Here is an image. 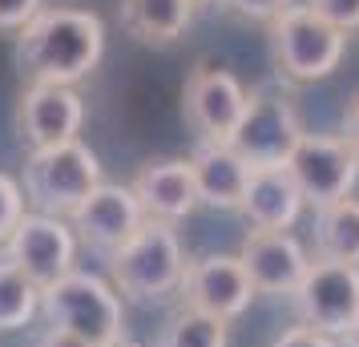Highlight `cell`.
Here are the masks:
<instances>
[{
	"mask_svg": "<svg viewBox=\"0 0 359 347\" xmlns=\"http://www.w3.org/2000/svg\"><path fill=\"white\" fill-rule=\"evenodd\" d=\"M85 121V101L73 85H29L20 93L17 125L33 149H53L77 142Z\"/></svg>",
	"mask_w": 359,
	"mask_h": 347,
	"instance_id": "4fadbf2b",
	"label": "cell"
},
{
	"mask_svg": "<svg viewBox=\"0 0 359 347\" xmlns=\"http://www.w3.org/2000/svg\"><path fill=\"white\" fill-rule=\"evenodd\" d=\"M20 218H25V194H20V186L8 174H0V243L13 238Z\"/></svg>",
	"mask_w": 359,
	"mask_h": 347,
	"instance_id": "7402d4cb",
	"label": "cell"
},
{
	"mask_svg": "<svg viewBox=\"0 0 359 347\" xmlns=\"http://www.w3.org/2000/svg\"><path fill=\"white\" fill-rule=\"evenodd\" d=\"M36 347H89L85 339H77L73 331H61V327H49L41 339H36Z\"/></svg>",
	"mask_w": 359,
	"mask_h": 347,
	"instance_id": "83f0119b",
	"label": "cell"
},
{
	"mask_svg": "<svg viewBox=\"0 0 359 347\" xmlns=\"http://www.w3.org/2000/svg\"><path fill=\"white\" fill-rule=\"evenodd\" d=\"M109 279H114L117 295L142 299V303L165 299L170 291H182L186 254H182V243L174 234V226L146 218V226L109 259Z\"/></svg>",
	"mask_w": 359,
	"mask_h": 347,
	"instance_id": "3957f363",
	"label": "cell"
},
{
	"mask_svg": "<svg viewBox=\"0 0 359 347\" xmlns=\"http://www.w3.org/2000/svg\"><path fill=\"white\" fill-rule=\"evenodd\" d=\"M315 259L359 266V198H339L315 215Z\"/></svg>",
	"mask_w": 359,
	"mask_h": 347,
	"instance_id": "d6986e66",
	"label": "cell"
},
{
	"mask_svg": "<svg viewBox=\"0 0 359 347\" xmlns=\"http://www.w3.org/2000/svg\"><path fill=\"white\" fill-rule=\"evenodd\" d=\"M339 137L351 146V154L359 158V97L347 105V117H343V133H339Z\"/></svg>",
	"mask_w": 359,
	"mask_h": 347,
	"instance_id": "4316f807",
	"label": "cell"
},
{
	"mask_svg": "<svg viewBox=\"0 0 359 347\" xmlns=\"http://www.w3.org/2000/svg\"><path fill=\"white\" fill-rule=\"evenodd\" d=\"M41 13V0H0V33H20Z\"/></svg>",
	"mask_w": 359,
	"mask_h": 347,
	"instance_id": "d4e9b609",
	"label": "cell"
},
{
	"mask_svg": "<svg viewBox=\"0 0 359 347\" xmlns=\"http://www.w3.org/2000/svg\"><path fill=\"white\" fill-rule=\"evenodd\" d=\"M255 295L259 291L238 254H206L186 266V279H182V303L190 311H202L222 323L238 319L255 303Z\"/></svg>",
	"mask_w": 359,
	"mask_h": 347,
	"instance_id": "8fae6325",
	"label": "cell"
},
{
	"mask_svg": "<svg viewBox=\"0 0 359 347\" xmlns=\"http://www.w3.org/2000/svg\"><path fill=\"white\" fill-rule=\"evenodd\" d=\"M105 53V25L89 8H41L17 36V69L29 85H77Z\"/></svg>",
	"mask_w": 359,
	"mask_h": 347,
	"instance_id": "6da1fadb",
	"label": "cell"
},
{
	"mask_svg": "<svg viewBox=\"0 0 359 347\" xmlns=\"http://www.w3.org/2000/svg\"><path fill=\"white\" fill-rule=\"evenodd\" d=\"M271 49H275V65L283 81L307 85L331 77L343 61L347 49V33L315 17L307 4H294L271 25Z\"/></svg>",
	"mask_w": 359,
	"mask_h": 347,
	"instance_id": "5b68a950",
	"label": "cell"
},
{
	"mask_svg": "<svg viewBox=\"0 0 359 347\" xmlns=\"http://www.w3.org/2000/svg\"><path fill=\"white\" fill-rule=\"evenodd\" d=\"M291 299L307 327L323 335H347L359 315V266L315 259Z\"/></svg>",
	"mask_w": 359,
	"mask_h": 347,
	"instance_id": "52a82bcc",
	"label": "cell"
},
{
	"mask_svg": "<svg viewBox=\"0 0 359 347\" xmlns=\"http://www.w3.org/2000/svg\"><path fill=\"white\" fill-rule=\"evenodd\" d=\"M303 206L307 202H303L287 165H266V170L250 174L243 215L250 218L255 231H291L299 222V215H303Z\"/></svg>",
	"mask_w": 359,
	"mask_h": 347,
	"instance_id": "e0dca14e",
	"label": "cell"
},
{
	"mask_svg": "<svg viewBox=\"0 0 359 347\" xmlns=\"http://www.w3.org/2000/svg\"><path fill=\"white\" fill-rule=\"evenodd\" d=\"M230 4L243 20H259V25H275L287 8H294V0H222Z\"/></svg>",
	"mask_w": 359,
	"mask_h": 347,
	"instance_id": "cb8c5ba5",
	"label": "cell"
},
{
	"mask_svg": "<svg viewBox=\"0 0 359 347\" xmlns=\"http://www.w3.org/2000/svg\"><path fill=\"white\" fill-rule=\"evenodd\" d=\"M41 311L49 327L73 331L89 347H109L121 339L126 315H121V295L114 287L89 271H69L49 291H41Z\"/></svg>",
	"mask_w": 359,
	"mask_h": 347,
	"instance_id": "7a4b0ae2",
	"label": "cell"
},
{
	"mask_svg": "<svg viewBox=\"0 0 359 347\" xmlns=\"http://www.w3.org/2000/svg\"><path fill=\"white\" fill-rule=\"evenodd\" d=\"M246 101H250V93L243 89V81L226 69L206 65V61L190 69L186 89H182L186 121L198 130L202 142H230L246 114Z\"/></svg>",
	"mask_w": 359,
	"mask_h": 347,
	"instance_id": "ba28073f",
	"label": "cell"
},
{
	"mask_svg": "<svg viewBox=\"0 0 359 347\" xmlns=\"http://www.w3.org/2000/svg\"><path fill=\"white\" fill-rule=\"evenodd\" d=\"M307 8L343 33H359V0H307Z\"/></svg>",
	"mask_w": 359,
	"mask_h": 347,
	"instance_id": "603a6c76",
	"label": "cell"
},
{
	"mask_svg": "<svg viewBox=\"0 0 359 347\" xmlns=\"http://www.w3.org/2000/svg\"><path fill=\"white\" fill-rule=\"evenodd\" d=\"M299 142H303V125L294 117L291 101L275 97V93H250L243 121L230 137V146L250 162V170L287 165Z\"/></svg>",
	"mask_w": 359,
	"mask_h": 347,
	"instance_id": "9c48e42d",
	"label": "cell"
},
{
	"mask_svg": "<svg viewBox=\"0 0 359 347\" xmlns=\"http://www.w3.org/2000/svg\"><path fill=\"white\" fill-rule=\"evenodd\" d=\"M190 170L198 182V198L214 210H243L246 186H250V162L230 142H198L190 154Z\"/></svg>",
	"mask_w": 359,
	"mask_h": 347,
	"instance_id": "2e32d148",
	"label": "cell"
},
{
	"mask_svg": "<svg viewBox=\"0 0 359 347\" xmlns=\"http://www.w3.org/2000/svg\"><path fill=\"white\" fill-rule=\"evenodd\" d=\"M238 259L259 295H294L311 266L307 250L287 231H250Z\"/></svg>",
	"mask_w": 359,
	"mask_h": 347,
	"instance_id": "5bb4252c",
	"label": "cell"
},
{
	"mask_svg": "<svg viewBox=\"0 0 359 347\" xmlns=\"http://www.w3.org/2000/svg\"><path fill=\"white\" fill-rule=\"evenodd\" d=\"M101 186V162L85 142H65L53 149H33L25 162V198L36 215L73 218L93 190Z\"/></svg>",
	"mask_w": 359,
	"mask_h": 347,
	"instance_id": "277c9868",
	"label": "cell"
},
{
	"mask_svg": "<svg viewBox=\"0 0 359 347\" xmlns=\"http://www.w3.org/2000/svg\"><path fill=\"white\" fill-rule=\"evenodd\" d=\"M69 222H73V234L81 238L85 247H93V250H101V254L114 259L117 250L146 226V210H142V202L133 198L130 186L101 182L97 190L77 206V215L69 218Z\"/></svg>",
	"mask_w": 359,
	"mask_h": 347,
	"instance_id": "7c38bea8",
	"label": "cell"
},
{
	"mask_svg": "<svg viewBox=\"0 0 359 347\" xmlns=\"http://www.w3.org/2000/svg\"><path fill=\"white\" fill-rule=\"evenodd\" d=\"M36 311H41V287L8 259H0V331L25 327Z\"/></svg>",
	"mask_w": 359,
	"mask_h": 347,
	"instance_id": "ffe728a7",
	"label": "cell"
},
{
	"mask_svg": "<svg viewBox=\"0 0 359 347\" xmlns=\"http://www.w3.org/2000/svg\"><path fill=\"white\" fill-rule=\"evenodd\" d=\"M194 4H214V0H194Z\"/></svg>",
	"mask_w": 359,
	"mask_h": 347,
	"instance_id": "4dcf8cb0",
	"label": "cell"
},
{
	"mask_svg": "<svg viewBox=\"0 0 359 347\" xmlns=\"http://www.w3.org/2000/svg\"><path fill=\"white\" fill-rule=\"evenodd\" d=\"M271 347H335V339H331V335H323V331L307 327V323H299V327L283 331Z\"/></svg>",
	"mask_w": 359,
	"mask_h": 347,
	"instance_id": "484cf974",
	"label": "cell"
},
{
	"mask_svg": "<svg viewBox=\"0 0 359 347\" xmlns=\"http://www.w3.org/2000/svg\"><path fill=\"white\" fill-rule=\"evenodd\" d=\"M4 259L25 271L29 279L49 291L57 279H65L73 271V254H77V234L73 226H65V218H53V215H25L20 226L13 231V238L4 243Z\"/></svg>",
	"mask_w": 359,
	"mask_h": 347,
	"instance_id": "30bf717a",
	"label": "cell"
},
{
	"mask_svg": "<svg viewBox=\"0 0 359 347\" xmlns=\"http://www.w3.org/2000/svg\"><path fill=\"white\" fill-rule=\"evenodd\" d=\"M133 198L142 202L146 218L154 222H182L186 215H194L198 198V182L194 170H190V158H158V162H146L137 174H133Z\"/></svg>",
	"mask_w": 359,
	"mask_h": 347,
	"instance_id": "9a60e30c",
	"label": "cell"
},
{
	"mask_svg": "<svg viewBox=\"0 0 359 347\" xmlns=\"http://www.w3.org/2000/svg\"><path fill=\"white\" fill-rule=\"evenodd\" d=\"M154 347H226V323L182 307L178 315L165 319V327Z\"/></svg>",
	"mask_w": 359,
	"mask_h": 347,
	"instance_id": "44dd1931",
	"label": "cell"
},
{
	"mask_svg": "<svg viewBox=\"0 0 359 347\" xmlns=\"http://www.w3.org/2000/svg\"><path fill=\"white\" fill-rule=\"evenodd\" d=\"M109 347H142V343H133V339H126V335H121V339H117V343H109Z\"/></svg>",
	"mask_w": 359,
	"mask_h": 347,
	"instance_id": "f546056e",
	"label": "cell"
},
{
	"mask_svg": "<svg viewBox=\"0 0 359 347\" xmlns=\"http://www.w3.org/2000/svg\"><path fill=\"white\" fill-rule=\"evenodd\" d=\"M287 170L303 202H311L315 210L351 198V186L359 182V158L351 154V146L343 137H323V133H303Z\"/></svg>",
	"mask_w": 359,
	"mask_h": 347,
	"instance_id": "8992f818",
	"label": "cell"
},
{
	"mask_svg": "<svg viewBox=\"0 0 359 347\" xmlns=\"http://www.w3.org/2000/svg\"><path fill=\"white\" fill-rule=\"evenodd\" d=\"M343 339H347V347H359V315H355V323L347 327V335H343Z\"/></svg>",
	"mask_w": 359,
	"mask_h": 347,
	"instance_id": "f1b7e54d",
	"label": "cell"
},
{
	"mask_svg": "<svg viewBox=\"0 0 359 347\" xmlns=\"http://www.w3.org/2000/svg\"><path fill=\"white\" fill-rule=\"evenodd\" d=\"M194 20V0H121V25L133 41L170 49Z\"/></svg>",
	"mask_w": 359,
	"mask_h": 347,
	"instance_id": "ac0fdd59",
	"label": "cell"
}]
</instances>
